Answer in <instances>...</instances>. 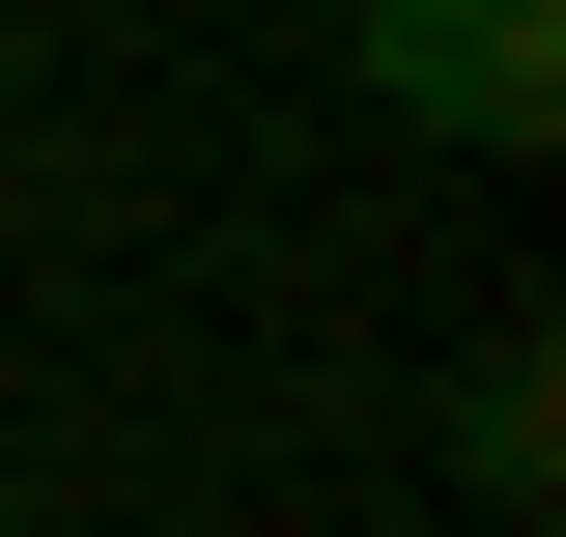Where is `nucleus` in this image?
Masks as SVG:
<instances>
[{
  "mask_svg": "<svg viewBox=\"0 0 566 537\" xmlns=\"http://www.w3.org/2000/svg\"><path fill=\"white\" fill-rule=\"evenodd\" d=\"M453 481H482V509H538V481H566V368H538V339L453 368Z\"/></svg>",
  "mask_w": 566,
  "mask_h": 537,
  "instance_id": "obj_2",
  "label": "nucleus"
},
{
  "mask_svg": "<svg viewBox=\"0 0 566 537\" xmlns=\"http://www.w3.org/2000/svg\"><path fill=\"white\" fill-rule=\"evenodd\" d=\"M340 57H368V114H424V141H566V0H368Z\"/></svg>",
  "mask_w": 566,
  "mask_h": 537,
  "instance_id": "obj_1",
  "label": "nucleus"
}]
</instances>
